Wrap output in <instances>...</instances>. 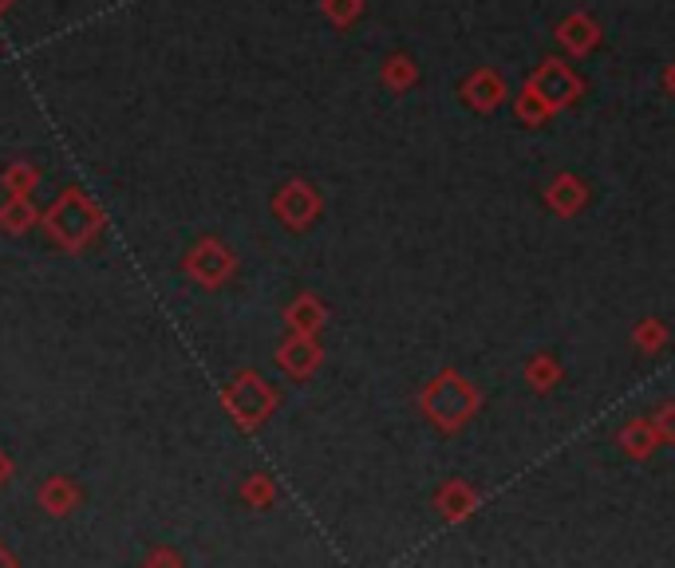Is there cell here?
Masks as SVG:
<instances>
[{
    "mask_svg": "<svg viewBox=\"0 0 675 568\" xmlns=\"http://www.w3.org/2000/svg\"><path fill=\"white\" fill-rule=\"evenodd\" d=\"M620 442L628 446V454H637V458H640V454H652V442H656V439H652V427H644V422H632Z\"/></svg>",
    "mask_w": 675,
    "mask_h": 568,
    "instance_id": "obj_3",
    "label": "cell"
},
{
    "mask_svg": "<svg viewBox=\"0 0 675 568\" xmlns=\"http://www.w3.org/2000/svg\"><path fill=\"white\" fill-rule=\"evenodd\" d=\"M656 422H664L667 431H675V407H660V414H656Z\"/></svg>",
    "mask_w": 675,
    "mask_h": 568,
    "instance_id": "obj_4",
    "label": "cell"
},
{
    "mask_svg": "<svg viewBox=\"0 0 675 568\" xmlns=\"http://www.w3.org/2000/svg\"><path fill=\"white\" fill-rule=\"evenodd\" d=\"M529 91H533V95H538L541 103L553 111V107H565V103H573V99L581 95V79L573 76L565 64H558V59H553V64H545V68L533 76Z\"/></svg>",
    "mask_w": 675,
    "mask_h": 568,
    "instance_id": "obj_2",
    "label": "cell"
},
{
    "mask_svg": "<svg viewBox=\"0 0 675 568\" xmlns=\"http://www.w3.org/2000/svg\"><path fill=\"white\" fill-rule=\"evenodd\" d=\"M667 88H672V91H675V68H672V71H667Z\"/></svg>",
    "mask_w": 675,
    "mask_h": 568,
    "instance_id": "obj_5",
    "label": "cell"
},
{
    "mask_svg": "<svg viewBox=\"0 0 675 568\" xmlns=\"http://www.w3.org/2000/svg\"><path fill=\"white\" fill-rule=\"evenodd\" d=\"M423 407L439 422L442 431H459L462 422L474 414V391H470V383L462 375H442L427 387L423 395Z\"/></svg>",
    "mask_w": 675,
    "mask_h": 568,
    "instance_id": "obj_1",
    "label": "cell"
}]
</instances>
